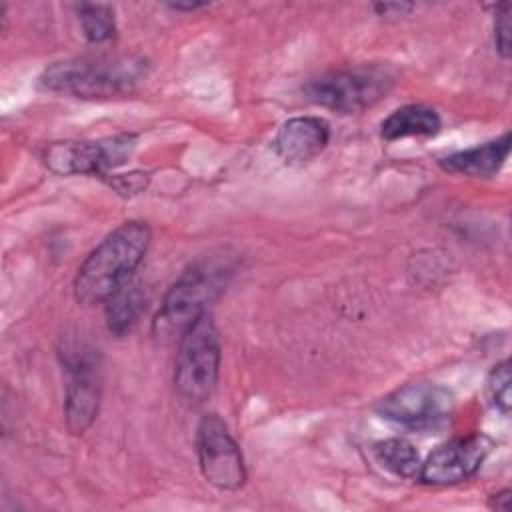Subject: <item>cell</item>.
I'll return each mask as SVG.
<instances>
[{
    "label": "cell",
    "mask_w": 512,
    "mask_h": 512,
    "mask_svg": "<svg viewBox=\"0 0 512 512\" xmlns=\"http://www.w3.org/2000/svg\"><path fill=\"white\" fill-rule=\"evenodd\" d=\"M152 240L150 226L128 220L112 230L80 264L74 278V296L84 306L104 304L130 282L142 264Z\"/></svg>",
    "instance_id": "6da1fadb"
},
{
    "label": "cell",
    "mask_w": 512,
    "mask_h": 512,
    "mask_svg": "<svg viewBox=\"0 0 512 512\" xmlns=\"http://www.w3.org/2000/svg\"><path fill=\"white\" fill-rule=\"evenodd\" d=\"M146 74L148 62L142 56H84L50 64L38 84L76 98H112L132 92Z\"/></svg>",
    "instance_id": "7a4b0ae2"
},
{
    "label": "cell",
    "mask_w": 512,
    "mask_h": 512,
    "mask_svg": "<svg viewBox=\"0 0 512 512\" xmlns=\"http://www.w3.org/2000/svg\"><path fill=\"white\" fill-rule=\"evenodd\" d=\"M220 362V332L212 314L206 312L180 334L172 376L178 398L190 406L206 402L216 390Z\"/></svg>",
    "instance_id": "3957f363"
},
{
    "label": "cell",
    "mask_w": 512,
    "mask_h": 512,
    "mask_svg": "<svg viewBox=\"0 0 512 512\" xmlns=\"http://www.w3.org/2000/svg\"><path fill=\"white\" fill-rule=\"evenodd\" d=\"M396 74L384 64H358L310 78L302 86L306 100L342 114H356L378 104L394 86Z\"/></svg>",
    "instance_id": "277c9868"
},
{
    "label": "cell",
    "mask_w": 512,
    "mask_h": 512,
    "mask_svg": "<svg viewBox=\"0 0 512 512\" xmlns=\"http://www.w3.org/2000/svg\"><path fill=\"white\" fill-rule=\"evenodd\" d=\"M232 276V266L226 260H200L184 270L168 288L158 320L180 334L196 322L202 314L210 312V304L226 290Z\"/></svg>",
    "instance_id": "5b68a950"
},
{
    "label": "cell",
    "mask_w": 512,
    "mask_h": 512,
    "mask_svg": "<svg viewBox=\"0 0 512 512\" xmlns=\"http://www.w3.org/2000/svg\"><path fill=\"white\" fill-rule=\"evenodd\" d=\"M62 364L68 374L64 396V418L72 434H84L98 416L102 398V376L98 350L86 344L66 346Z\"/></svg>",
    "instance_id": "8992f818"
},
{
    "label": "cell",
    "mask_w": 512,
    "mask_h": 512,
    "mask_svg": "<svg viewBox=\"0 0 512 512\" xmlns=\"http://www.w3.org/2000/svg\"><path fill=\"white\" fill-rule=\"evenodd\" d=\"M376 412L408 430H432L446 424L454 412V396L436 382H408L378 404Z\"/></svg>",
    "instance_id": "52a82bcc"
},
{
    "label": "cell",
    "mask_w": 512,
    "mask_h": 512,
    "mask_svg": "<svg viewBox=\"0 0 512 512\" xmlns=\"http://www.w3.org/2000/svg\"><path fill=\"white\" fill-rule=\"evenodd\" d=\"M136 148L134 134H116L102 140L54 142L44 152V164L58 176H108V170L122 166Z\"/></svg>",
    "instance_id": "ba28073f"
},
{
    "label": "cell",
    "mask_w": 512,
    "mask_h": 512,
    "mask_svg": "<svg viewBox=\"0 0 512 512\" xmlns=\"http://www.w3.org/2000/svg\"><path fill=\"white\" fill-rule=\"evenodd\" d=\"M196 454L204 480L222 490H240L246 482L244 456L218 414H206L196 428Z\"/></svg>",
    "instance_id": "9c48e42d"
},
{
    "label": "cell",
    "mask_w": 512,
    "mask_h": 512,
    "mask_svg": "<svg viewBox=\"0 0 512 512\" xmlns=\"http://www.w3.org/2000/svg\"><path fill=\"white\" fill-rule=\"evenodd\" d=\"M490 446V440L482 434L446 440L426 456L416 480L428 486H452L466 482L480 470Z\"/></svg>",
    "instance_id": "30bf717a"
},
{
    "label": "cell",
    "mask_w": 512,
    "mask_h": 512,
    "mask_svg": "<svg viewBox=\"0 0 512 512\" xmlns=\"http://www.w3.org/2000/svg\"><path fill=\"white\" fill-rule=\"evenodd\" d=\"M330 140V126L320 116L288 118L274 138L278 158L288 166H302L314 160Z\"/></svg>",
    "instance_id": "8fae6325"
},
{
    "label": "cell",
    "mask_w": 512,
    "mask_h": 512,
    "mask_svg": "<svg viewBox=\"0 0 512 512\" xmlns=\"http://www.w3.org/2000/svg\"><path fill=\"white\" fill-rule=\"evenodd\" d=\"M508 152H510V132H504L496 140L444 156L440 160V166L446 172L488 178V176H494L504 166Z\"/></svg>",
    "instance_id": "7c38bea8"
},
{
    "label": "cell",
    "mask_w": 512,
    "mask_h": 512,
    "mask_svg": "<svg viewBox=\"0 0 512 512\" xmlns=\"http://www.w3.org/2000/svg\"><path fill=\"white\" fill-rule=\"evenodd\" d=\"M442 122L434 108L424 104H406L394 110L380 124V136L388 142L408 136H434Z\"/></svg>",
    "instance_id": "4fadbf2b"
},
{
    "label": "cell",
    "mask_w": 512,
    "mask_h": 512,
    "mask_svg": "<svg viewBox=\"0 0 512 512\" xmlns=\"http://www.w3.org/2000/svg\"><path fill=\"white\" fill-rule=\"evenodd\" d=\"M106 326L114 336L128 334L144 310V294L132 282L116 290L106 302Z\"/></svg>",
    "instance_id": "5bb4252c"
},
{
    "label": "cell",
    "mask_w": 512,
    "mask_h": 512,
    "mask_svg": "<svg viewBox=\"0 0 512 512\" xmlns=\"http://www.w3.org/2000/svg\"><path fill=\"white\" fill-rule=\"evenodd\" d=\"M376 460L394 476L416 480L420 472V454L412 442L404 438H386L374 444Z\"/></svg>",
    "instance_id": "9a60e30c"
},
{
    "label": "cell",
    "mask_w": 512,
    "mask_h": 512,
    "mask_svg": "<svg viewBox=\"0 0 512 512\" xmlns=\"http://www.w3.org/2000/svg\"><path fill=\"white\" fill-rule=\"evenodd\" d=\"M78 18H80L84 38L92 44H102L110 40L116 32L114 10L108 4L82 2L78 6Z\"/></svg>",
    "instance_id": "2e32d148"
},
{
    "label": "cell",
    "mask_w": 512,
    "mask_h": 512,
    "mask_svg": "<svg viewBox=\"0 0 512 512\" xmlns=\"http://www.w3.org/2000/svg\"><path fill=\"white\" fill-rule=\"evenodd\" d=\"M486 396L490 400V404L504 416L510 414V360L504 358L502 362H498L486 380Z\"/></svg>",
    "instance_id": "e0dca14e"
},
{
    "label": "cell",
    "mask_w": 512,
    "mask_h": 512,
    "mask_svg": "<svg viewBox=\"0 0 512 512\" xmlns=\"http://www.w3.org/2000/svg\"><path fill=\"white\" fill-rule=\"evenodd\" d=\"M494 44H496V52L504 60H508L510 58V4L508 2H504L496 8Z\"/></svg>",
    "instance_id": "ac0fdd59"
},
{
    "label": "cell",
    "mask_w": 512,
    "mask_h": 512,
    "mask_svg": "<svg viewBox=\"0 0 512 512\" xmlns=\"http://www.w3.org/2000/svg\"><path fill=\"white\" fill-rule=\"evenodd\" d=\"M104 180L122 196H134L140 194L148 186V174L146 172H130L120 176H104Z\"/></svg>",
    "instance_id": "d6986e66"
},
{
    "label": "cell",
    "mask_w": 512,
    "mask_h": 512,
    "mask_svg": "<svg viewBox=\"0 0 512 512\" xmlns=\"http://www.w3.org/2000/svg\"><path fill=\"white\" fill-rule=\"evenodd\" d=\"M508 506H510V490L508 488H504V490H500V492L490 496V508H494V510H508Z\"/></svg>",
    "instance_id": "ffe728a7"
},
{
    "label": "cell",
    "mask_w": 512,
    "mask_h": 512,
    "mask_svg": "<svg viewBox=\"0 0 512 512\" xmlns=\"http://www.w3.org/2000/svg\"><path fill=\"white\" fill-rule=\"evenodd\" d=\"M414 6L412 4H376V10L378 14H388V12H396V16L412 10Z\"/></svg>",
    "instance_id": "44dd1931"
},
{
    "label": "cell",
    "mask_w": 512,
    "mask_h": 512,
    "mask_svg": "<svg viewBox=\"0 0 512 512\" xmlns=\"http://www.w3.org/2000/svg\"><path fill=\"white\" fill-rule=\"evenodd\" d=\"M172 10H198V8H204L206 4H200V2H188V4H180V2H174V4H168Z\"/></svg>",
    "instance_id": "7402d4cb"
}]
</instances>
